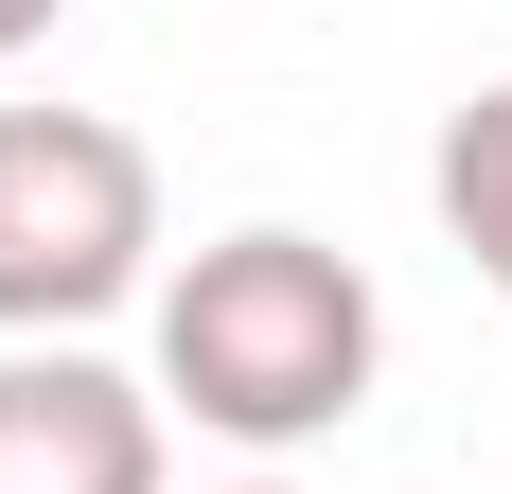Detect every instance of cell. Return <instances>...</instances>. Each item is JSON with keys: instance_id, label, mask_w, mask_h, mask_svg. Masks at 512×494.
Wrapping results in <instances>:
<instances>
[{"instance_id": "obj_4", "label": "cell", "mask_w": 512, "mask_h": 494, "mask_svg": "<svg viewBox=\"0 0 512 494\" xmlns=\"http://www.w3.org/2000/svg\"><path fill=\"white\" fill-rule=\"evenodd\" d=\"M424 195H442V247H460L477 283L512 300V71L442 106V142H424Z\"/></svg>"}, {"instance_id": "obj_1", "label": "cell", "mask_w": 512, "mask_h": 494, "mask_svg": "<svg viewBox=\"0 0 512 494\" xmlns=\"http://www.w3.org/2000/svg\"><path fill=\"white\" fill-rule=\"evenodd\" d=\"M371 371H389V300H371L354 247L212 230L195 265H159V371L142 389L177 406V424H212V442L301 459V442H336L371 406Z\"/></svg>"}, {"instance_id": "obj_6", "label": "cell", "mask_w": 512, "mask_h": 494, "mask_svg": "<svg viewBox=\"0 0 512 494\" xmlns=\"http://www.w3.org/2000/svg\"><path fill=\"white\" fill-rule=\"evenodd\" d=\"M230 494H301V477H230Z\"/></svg>"}, {"instance_id": "obj_5", "label": "cell", "mask_w": 512, "mask_h": 494, "mask_svg": "<svg viewBox=\"0 0 512 494\" xmlns=\"http://www.w3.org/2000/svg\"><path fill=\"white\" fill-rule=\"evenodd\" d=\"M53 18H71V0H0V53H36V36H53Z\"/></svg>"}, {"instance_id": "obj_3", "label": "cell", "mask_w": 512, "mask_h": 494, "mask_svg": "<svg viewBox=\"0 0 512 494\" xmlns=\"http://www.w3.org/2000/svg\"><path fill=\"white\" fill-rule=\"evenodd\" d=\"M159 424L177 406L106 371L89 336H0V494H177Z\"/></svg>"}, {"instance_id": "obj_2", "label": "cell", "mask_w": 512, "mask_h": 494, "mask_svg": "<svg viewBox=\"0 0 512 494\" xmlns=\"http://www.w3.org/2000/svg\"><path fill=\"white\" fill-rule=\"evenodd\" d=\"M159 283V159L106 106H0V336H89Z\"/></svg>"}]
</instances>
